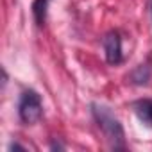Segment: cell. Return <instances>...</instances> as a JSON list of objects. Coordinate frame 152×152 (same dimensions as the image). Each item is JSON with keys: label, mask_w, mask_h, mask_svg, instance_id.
<instances>
[{"label": "cell", "mask_w": 152, "mask_h": 152, "mask_svg": "<svg viewBox=\"0 0 152 152\" xmlns=\"http://www.w3.org/2000/svg\"><path fill=\"white\" fill-rule=\"evenodd\" d=\"M93 116L99 124V127L102 129V132L106 134V138L115 145V147H124V129L120 120L109 111V107L106 106H99L93 104Z\"/></svg>", "instance_id": "cell-1"}, {"label": "cell", "mask_w": 152, "mask_h": 152, "mask_svg": "<svg viewBox=\"0 0 152 152\" xmlns=\"http://www.w3.org/2000/svg\"><path fill=\"white\" fill-rule=\"evenodd\" d=\"M41 113H43V104H41L39 95L32 90L23 91L20 97V102H18V115H20L22 122L36 124L41 118Z\"/></svg>", "instance_id": "cell-2"}, {"label": "cell", "mask_w": 152, "mask_h": 152, "mask_svg": "<svg viewBox=\"0 0 152 152\" xmlns=\"http://www.w3.org/2000/svg\"><path fill=\"white\" fill-rule=\"evenodd\" d=\"M104 52L109 64H118L122 61V41L116 32H109L104 38Z\"/></svg>", "instance_id": "cell-3"}, {"label": "cell", "mask_w": 152, "mask_h": 152, "mask_svg": "<svg viewBox=\"0 0 152 152\" xmlns=\"http://www.w3.org/2000/svg\"><path fill=\"white\" fill-rule=\"evenodd\" d=\"M47 6H48V0H36L34 6H32V13H34V18H36V23L38 25H43L45 23Z\"/></svg>", "instance_id": "cell-5"}, {"label": "cell", "mask_w": 152, "mask_h": 152, "mask_svg": "<svg viewBox=\"0 0 152 152\" xmlns=\"http://www.w3.org/2000/svg\"><path fill=\"white\" fill-rule=\"evenodd\" d=\"M134 113L141 124L152 127V100H140L134 104Z\"/></svg>", "instance_id": "cell-4"}]
</instances>
